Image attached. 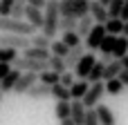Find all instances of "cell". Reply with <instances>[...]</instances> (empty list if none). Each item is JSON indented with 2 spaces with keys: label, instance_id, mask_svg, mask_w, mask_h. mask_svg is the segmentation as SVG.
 I'll return each instance as SVG.
<instances>
[{
  "label": "cell",
  "instance_id": "ee69618b",
  "mask_svg": "<svg viewBox=\"0 0 128 125\" xmlns=\"http://www.w3.org/2000/svg\"><path fill=\"white\" fill-rule=\"evenodd\" d=\"M58 125H76L72 121V116H68V119H63V121H58Z\"/></svg>",
  "mask_w": 128,
  "mask_h": 125
},
{
  "label": "cell",
  "instance_id": "2e32d148",
  "mask_svg": "<svg viewBox=\"0 0 128 125\" xmlns=\"http://www.w3.org/2000/svg\"><path fill=\"white\" fill-rule=\"evenodd\" d=\"M20 56H27V58H36V60H50L52 51H50L47 47H34V45H29L27 49H22V54H20Z\"/></svg>",
  "mask_w": 128,
  "mask_h": 125
},
{
  "label": "cell",
  "instance_id": "74e56055",
  "mask_svg": "<svg viewBox=\"0 0 128 125\" xmlns=\"http://www.w3.org/2000/svg\"><path fill=\"white\" fill-rule=\"evenodd\" d=\"M58 7H61V16H74V11H72V2H70V0H61ZM74 18H76V16H74Z\"/></svg>",
  "mask_w": 128,
  "mask_h": 125
},
{
  "label": "cell",
  "instance_id": "bcb514c9",
  "mask_svg": "<svg viewBox=\"0 0 128 125\" xmlns=\"http://www.w3.org/2000/svg\"><path fill=\"white\" fill-rule=\"evenodd\" d=\"M124 36H128V20L124 22Z\"/></svg>",
  "mask_w": 128,
  "mask_h": 125
},
{
  "label": "cell",
  "instance_id": "f546056e",
  "mask_svg": "<svg viewBox=\"0 0 128 125\" xmlns=\"http://www.w3.org/2000/svg\"><path fill=\"white\" fill-rule=\"evenodd\" d=\"M54 114H56L58 121L68 119V116H70V101H56V105H54Z\"/></svg>",
  "mask_w": 128,
  "mask_h": 125
},
{
  "label": "cell",
  "instance_id": "6da1fadb",
  "mask_svg": "<svg viewBox=\"0 0 128 125\" xmlns=\"http://www.w3.org/2000/svg\"><path fill=\"white\" fill-rule=\"evenodd\" d=\"M58 2L61 0H47L45 2V9H43L45 22H43V29L40 31L45 36H50V38H54L58 34V20H61V7H58Z\"/></svg>",
  "mask_w": 128,
  "mask_h": 125
},
{
  "label": "cell",
  "instance_id": "e575fe53",
  "mask_svg": "<svg viewBox=\"0 0 128 125\" xmlns=\"http://www.w3.org/2000/svg\"><path fill=\"white\" fill-rule=\"evenodd\" d=\"M25 9H27V2H25V0H16L9 16H11V18H25Z\"/></svg>",
  "mask_w": 128,
  "mask_h": 125
},
{
  "label": "cell",
  "instance_id": "ac0fdd59",
  "mask_svg": "<svg viewBox=\"0 0 128 125\" xmlns=\"http://www.w3.org/2000/svg\"><path fill=\"white\" fill-rule=\"evenodd\" d=\"M104 25H106V31H108V34H112V36L124 34V20H122L119 16H110Z\"/></svg>",
  "mask_w": 128,
  "mask_h": 125
},
{
  "label": "cell",
  "instance_id": "3957f363",
  "mask_svg": "<svg viewBox=\"0 0 128 125\" xmlns=\"http://www.w3.org/2000/svg\"><path fill=\"white\" fill-rule=\"evenodd\" d=\"M106 34H108V31H106V25H104V22H94V27L90 29V34L83 38L86 49H88V51H99V47H101Z\"/></svg>",
  "mask_w": 128,
  "mask_h": 125
},
{
  "label": "cell",
  "instance_id": "ab89813d",
  "mask_svg": "<svg viewBox=\"0 0 128 125\" xmlns=\"http://www.w3.org/2000/svg\"><path fill=\"white\" fill-rule=\"evenodd\" d=\"M11 69H14V65H11V63H0V81L9 74Z\"/></svg>",
  "mask_w": 128,
  "mask_h": 125
},
{
  "label": "cell",
  "instance_id": "9a60e30c",
  "mask_svg": "<svg viewBox=\"0 0 128 125\" xmlns=\"http://www.w3.org/2000/svg\"><path fill=\"white\" fill-rule=\"evenodd\" d=\"M94 110H97V116H99V123L101 125H117V116L112 114V110H110L108 105L99 103Z\"/></svg>",
  "mask_w": 128,
  "mask_h": 125
},
{
  "label": "cell",
  "instance_id": "b9f144b4",
  "mask_svg": "<svg viewBox=\"0 0 128 125\" xmlns=\"http://www.w3.org/2000/svg\"><path fill=\"white\" fill-rule=\"evenodd\" d=\"M119 81L124 83V87H128V69H122L119 72Z\"/></svg>",
  "mask_w": 128,
  "mask_h": 125
},
{
  "label": "cell",
  "instance_id": "d6a6232c",
  "mask_svg": "<svg viewBox=\"0 0 128 125\" xmlns=\"http://www.w3.org/2000/svg\"><path fill=\"white\" fill-rule=\"evenodd\" d=\"M47 65H50V69H54V72H58V74H63L68 67H65V58L63 56H50V60H47Z\"/></svg>",
  "mask_w": 128,
  "mask_h": 125
},
{
  "label": "cell",
  "instance_id": "4316f807",
  "mask_svg": "<svg viewBox=\"0 0 128 125\" xmlns=\"http://www.w3.org/2000/svg\"><path fill=\"white\" fill-rule=\"evenodd\" d=\"M61 40H63L68 47H76V45H81V42H83V38L76 34V29H72V31H63Z\"/></svg>",
  "mask_w": 128,
  "mask_h": 125
},
{
  "label": "cell",
  "instance_id": "7a4b0ae2",
  "mask_svg": "<svg viewBox=\"0 0 128 125\" xmlns=\"http://www.w3.org/2000/svg\"><path fill=\"white\" fill-rule=\"evenodd\" d=\"M38 29L32 27L25 18H11V16H0V34H22V36H34Z\"/></svg>",
  "mask_w": 128,
  "mask_h": 125
},
{
  "label": "cell",
  "instance_id": "7bdbcfd3",
  "mask_svg": "<svg viewBox=\"0 0 128 125\" xmlns=\"http://www.w3.org/2000/svg\"><path fill=\"white\" fill-rule=\"evenodd\" d=\"M27 4H34V7H40V9H45V2L47 0H25Z\"/></svg>",
  "mask_w": 128,
  "mask_h": 125
},
{
  "label": "cell",
  "instance_id": "c3c4849f",
  "mask_svg": "<svg viewBox=\"0 0 128 125\" xmlns=\"http://www.w3.org/2000/svg\"><path fill=\"white\" fill-rule=\"evenodd\" d=\"M2 98H4V94H2V92H0V103H2Z\"/></svg>",
  "mask_w": 128,
  "mask_h": 125
},
{
  "label": "cell",
  "instance_id": "d590c367",
  "mask_svg": "<svg viewBox=\"0 0 128 125\" xmlns=\"http://www.w3.org/2000/svg\"><path fill=\"white\" fill-rule=\"evenodd\" d=\"M83 125H101V123H99V116H97V110H94V107H88Z\"/></svg>",
  "mask_w": 128,
  "mask_h": 125
},
{
  "label": "cell",
  "instance_id": "836d02e7",
  "mask_svg": "<svg viewBox=\"0 0 128 125\" xmlns=\"http://www.w3.org/2000/svg\"><path fill=\"white\" fill-rule=\"evenodd\" d=\"M115 42H117V36H112V34H106V38H104V42H101L99 51H101V54H112V49H115Z\"/></svg>",
  "mask_w": 128,
  "mask_h": 125
},
{
  "label": "cell",
  "instance_id": "44dd1931",
  "mask_svg": "<svg viewBox=\"0 0 128 125\" xmlns=\"http://www.w3.org/2000/svg\"><path fill=\"white\" fill-rule=\"evenodd\" d=\"M106 65H108V63H104L101 58H97L94 67L90 69V74H88V78H86V81H90V83H94V81H104V72H106Z\"/></svg>",
  "mask_w": 128,
  "mask_h": 125
},
{
  "label": "cell",
  "instance_id": "681fc988",
  "mask_svg": "<svg viewBox=\"0 0 128 125\" xmlns=\"http://www.w3.org/2000/svg\"><path fill=\"white\" fill-rule=\"evenodd\" d=\"M0 47H2V45H0Z\"/></svg>",
  "mask_w": 128,
  "mask_h": 125
},
{
  "label": "cell",
  "instance_id": "d4e9b609",
  "mask_svg": "<svg viewBox=\"0 0 128 125\" xmlns=\"http://www.w3.org/2000/svg\"><path fill=\"white\" fill-rule=\"evenodd\" d=\"M70 2H72V11H74L76 18L90 13V0H70Z\"/></svg>",
  "mask_w": 128,
  "mask_h": 125
},
{
  "label": "cell",
  "instance_id": "1f68e13d",
  "mask_svg": "<svg viewBox=\"0 0 128 125\" xmlns=\"http://www.w3.org/2000/svg\"><path fill=\"white\" fill-rule=\"evenodd\" d=\"M70 49H72V47H68L63 40H52V45H50V51H52L54 56H63V58L68 56Z\"/></svg>",
  "mask_w": 128,
  "mask_h": 125
},
{
  "label": "cell",
  "instance_id": "277c9868",
  "mask_svg": "<svg viewBox=\"0 0 128 125\" xmlns=\"http://www.w3.org/2000/svg\"><path fill=\"white\" fill-rule=\"evenodd\" d=\"M104 94H106V81H94V83H90V87H88V92L81 101H83L86 107H97L101 103Z\"/></svg>",
  "mask_w": 128,
  "mask_h": 125
},
{
  "label": "cell",
  "instance_id": "30bf717a",
  "mask_svg": "<svg viewBox=\"0 0 128 125\" xmlns=\"http://www.w3.org/2000/svg\"><path fill=\"white\" fill-rule=\"evenodd\" d=\"M86 112H88V107L83 105L81 98H72V101H70V116H72V121H74L76 125H83Z\"/></svg>",
  "mask_w": 128,
  "mask_h": 125
},
{
  "label": "cell",
  "instance_id": "8d00e7d4",
  "mask_svg": "<svg viewBox=\"0 0 128 125\" xmlns=\"http://www.w3.org/2000/svg\"><path fill=\"white\" fill-rule=\"evenodd\" d=\"M58 83H63L65 87H72V83H74V72L65 69V72L61 74V81H58Z\"/></svg>",
  "mask_w": 128,
  "mask_h": 125
},
{
  "label": "cell",
  "instance_id": "484cf974",
  "mask_svg": "<svg viewBox=\"0 0 128 125\" xmlns=\"http://www.w3.org/2000/svg\"><path fill=\"white\" fill-rule=\"evenodd\" d=\"M76 22H79V18H74V16H61V20H58V31L63 34V31H72V29H76Z\"/></svg>",
  "mask_w": 128,
  "mask_h": 125
},
{
  "label": "cell",
  "instance_id": "7c38bea8",
  "mask_svg": "<svg viewBox=\"0 0 128 125\" xmlns=\"http://www.w3.org/2000/svg\"><path fill=\"white\" fill-rule=\"evenodd\" d=\"M88 49H86V45L81 42V45H76V47H72L70 51H68V56H65V67L70 69V72H74V67H76V63L81 60V56L86 54Z\"/></svg>",
  "mask_w": 128,
  "mask_h": 125
},
{
  "label": "cell",
  "instance_id": "4fadbf2b",
  "mask_svg": "<svg viewBox=\"0 0 128 125\" xmlns=\"http://www.w3.org/2000/svg\"><path fill=\"white\" fill-rule=\"evenodd\" d=\"M90 16L94 18V22H106V20L110 18L108 7H106V4H101L99 0H92V2H90Z\"/></svg>",
  "mask_w": 128,
  "mask_h": 125
},
{
  "label": "cell",
  "instance_id": "f35d334b",
  "mask_svg": "<svg viewBox=\"0 0 128 125\" xmlns=\"http://www.w3.org/2000/svg\"><path fill=\"white\" fill-rule=\"evenodd\" d=\"M16 0H0V16H9Z\"/></svg>",
  "mask_w": 128,
  "mask_h": 125
},
{
  "label": "cell",
  "instance_id": "f6af8a7d",
  "mask_svg": "<svg viewBox=\"0 0 128 125\" xmlns=\"http://www.w3.org/2000/svg\"><path fill=\"white\" fill-rule=\"evenodd\" d=\"M122 65H124V69H128V54L122 58Z\"/></svg>",
  "mask_w": 128,
  "mask_h": 125
},
{
  "label": "cell",
  "instance_id": "8fae6325",
  "mask_svg": "<svg viewBox=\"0 0 128 125\" xmlns=\"http://www.w3.org/2000/svg\"><path fill=\"white\" fill-rule=\"evenodd\" d=\"M27 96L32 98V101H43V98H47V96H52V85H45V83H34L29 89H27Z\"/></svg>",
  "mask_w": 128,
  "mask_h": 125
},
{
  "label": "cell",
  "instance_id": "8992f818",
  "mask_svg": "<svg viewBox=\"0 0 128 125\" xmlns=\"http://www.w3.org/2000/svg\"><path fill=\"white\" fill-rule=\"evenodd\" d=\"M0 45L2 47H14V49L22 51V49H27L32 45V40H29V36H22V34H2L0 36Z\"/></svg>",
  "mask_w": 128,
  "mask_h": 125
},
{
  "label": "cell",
  "instance_id": "9c48e42d",
  "mask_svg": "<svg viewBox=\"0 0 128 125\" xmlns=\"http://www.w3.org/2000/svg\"><path fill=\"white\" fill-rule=\"evenodd\" d=\"M25 20H27L32 27H36V29H43V22H45V13H43V9H40V7L27 4V9H25Z\"/></svg>",
  "mask_w": 128,
  "mask_h": 125
},
{
  "label": "cell",
  "instance_id": "ba28073f",
  "mask_svg": "<svg viewBox=\"0 0 128 125\" xmlns=\"http://www.w3.org/2000/svg\"><path fill=\"white\" fill-rule=\"evenodd\" d=\"M34 83H38V74H36V72H22L20 78L16 81L14 94H27V89H29Z\"/></svg>",
  "mask_w": 128,
  "mask_h": 125
},
{
  "label": "cell",
  "instance_id": "4dcf8cb0",
  "mask_svg": "<svg viewBox=\"0 0 128 125\" xmlns=\"http://www.w3.org/2000/svg\"><path fill=\"white\" fill-rule=\"evenodd\" d=\"M18 56H20L18 49H14V47H0V63H11L14 65V60Z\"/></svg>",
  "mask_w": 128,
  "mask_h": 125
},
{
  "label": "cell",
  "instance_id": "60d3db41",
  "mask_svg": "<svg viewBox=\"0 0 128 125\" xmlns=\"http://www.w3.org/2000/svg\"><path fill=\"white\" fill-rule=\"evenodd\" d=\"M119 18L126 22L128 20V0H124V4H122V11H119Z\"/></svg>",
  "mask_w": 128,
  "mask_h": 125
},
{
  "label": "cell",
  "instance_id": "d6986e66",
  "mask_svg": "<svg viewBox=\"0 0 128 125\" xmlns=\"http://www.w3.org/2000/svg\"><path fill=\"white\" fill-rule=\"evenodd\" d=\"M88 87H90V81L79 78V81L72 83V87H70V96H72V98H83L86 92H88Z\"/></svg>",
  "mask_w": 128,
  "mask_h": 125
},
{
  "label": "cell",
  "instance_id": "7402d4cb",
  "mask_svg": "<svg viewBox=\"0 0 128 125\" xmlns=\"http://www.w3.org/2000/svg\"><path fill=\"white\" fill-rule=\"evenodd\" d=\"M128 54V36L119 34L117 36V42H115V49H112V56L115 58H124Z\"/></svg>",
  "mask_w": 128,
  "mask_h": 125
},
{
  "label": "cell",
  "instance_id": "cb8c5ba5",
  "mask_svg": "<svg viewBox=\"0 0 128 125\" xmlns=\"http://www.w3.org/2000/svg\"><path fill=\"white\" fill-rule=\"evenodd\" d=\"M52 96H54L56 101H72L70 87H65L63 83H54V85H52Z\"/></svg>",
  "mask_w": 128,
  "mask_h": 125
},
{
  "label": "cell",
  "instance_id": "603a6c76",
  "mask_svg": "<svg viewBox=\"0 0 128 125\" xmlns=\"http://www.w3.org/2000/svg\"><path fill=\"white\" fill-rule=\"evenodd\" d=\"M122 92H124V83L119 81V76L106 81V94H110V96H119Z\"/></svg>",
  "mask_w": 128,
  "mask_h": 125
},
{
  "label": "cell",
  "instance_id": "f907efd6",
  "mask_svg": "<svg viewBox=\"0 0 128 125\" xmlns=\"http://www.w3.org/2000/svg\"><path fill=\"white\" fill-rule=\"evenodd\" d=\"M90 2H92V0H90Z\"/></svg>",
  "mask_w": 128,
  "mask_h": 125
},
{
  "label": "cell",
  "instance_id": "5bb4252c",
  "mask_svg": "<svg viewBox=\"0 0 128 125\" xmlns=\"http://www.w3.org/2000/svg\"><path fill=\"white\" fill-rule=\"evenodd\" d=\"M20 74H22V72L14 67V69H11L7 76L0 81V92H2V94H9V92H14V87H16V81L20 78Z\"/></svg>",
  "mask_w": 128,
  "mask_h": 125
},
{
  "label": "cell",
  "instance_id": "e0dca14e",
  "mask_svg": "<svg viewBox=\"0 0 128 125\" xmlns=\"http://www.w3.org/2000/svg\"><path fill=\"white\" fill-rule=\"evenodd\" d=\"M94 27V18L88 13V16H81L79 18V22H76V34L81 36V38H86L88 34H90V29Z\"/></svg>",
  "mask_w": 128,
  "mask_h": 125
},
{
  "label": "cell",
  "instance_id": "83f0119b",
  "mask_svg": "<svg viewBox=\"0 0 128 125\" xmlns=\"http://www.w3.org/2000/svg\"><path fill=\"white\" fill-rule=\"evenodd\" d=\"M38 81H40V83H45V85H54V83H58V81H61V74H58V72H54V69H45V72H40V74H38Z\"/></svg>",
  "mask_w": 128,
  "mask_h": 125
},
{
  "label": "cell",
  "instance_id": "ffe728a7",
  "mask_svg": "<svg viewBox=\"0 0 128 125\" xmlns=\"http://www.w3.org/2000/svg\"><path fill=\"white\" fill-rule=\"evenodd\" d=\"M122 69H124V65H122V58H112V60L106 65V72H104V81L119 76V72H122Z\"/></svg>",
  "mask_w": 128,
  "mask_h": 125
},
{
  "label": "cell",
  "instance_id": "5b68a950",
  "mask_svg": "<svg viewBox=\"0 0 128 125\" xmlns=\"http://www.w3.org/2000/svg\"><path fill=\"white\" fill-rule=\"evenodd\" d=\"M14 67L20 69V72H36V74L50 69L47 60H36V58H27V56H18V58L14 60Z\"/></svg>",
  "mask_w": 128,
  "mask_h": 125
},
{
  "label": "cell",
  "instance_id": "f1b7e54d",
  "mask_svg": "<svg viewBox=\"0 0 128 125\" xmlns=\"http://www.w3.org/2000/svg\"><path fill=\"white\" fill-rule=\"evenodd\" d=\"M29 40H32V45H34V47H47V49H50V45H52V40H54V38H50V36H45L43 31H38V34L29 36Z\"/></svg>",
  "mask_w": 128,
  "mask_h": 125
},
{
  "label": "cell",
  "instance_id": "52a82bcc",
  "mask_svg": "<svg viewBox=\"0 0 128 125\" xmlns=\"http://www.w3.org/2000/svg\"><path fill=\"white\" fill-rule=\"evenodd\" d=\"M94 63H97L94 54H92V51H86V54L81 56V60L76 63V67H74V76H76V78H88V74H90V69L94 67Z\"/></svg>",
  "mask_w": 128,
  "mask_h": 125
},
{
  "label": "cell",
  "instance_id": "7dc6e473",
  "mask_svg": "<svg viewBox=\"0 0 128 125\" xmlns=\"http://www.w3.org/2000/svg\"><path fill=\"white\" fill-rule=\"evenodd\" d=\"M99 2H101V4H106V7H110V2H112V0H99Z\"/></svg>",
  "mask_w": 128,
  "mask_h": 125
}]
</instances>
